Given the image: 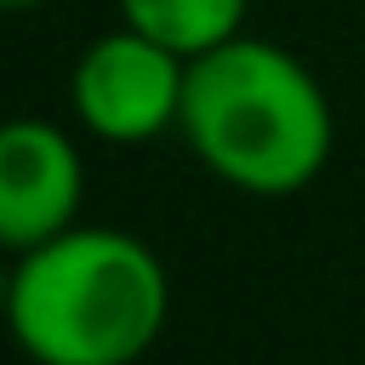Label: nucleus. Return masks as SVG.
I'll use <instances>...</instances> for the list:
<instances>
[{"label": "nucleus", "mask_w": 365, "mask_h": 365, "mask_svg": "<svg viewBox=\"0 0 365 365\" xmlns=\"http://www.w3.org/2000/svg\"><path fill=\"white\" fill-rule=\"evenodd\" d=\"M177 137L217 182L279 200L331 165L336 114L319 74L297 51L262 34H234L188 63Z\"/></svg>", "instance_id": "2"}, {"label": "nucleus", "mask_w": 365, "mask_h": 365, "mask_svg": "<svg viewBox=\"0 0 365 365\" xmlns=\"http://www.w3.org/2000/svg\"><path fill=\"white\" fill-rule=\"evenodd\" d=\"M120 23L171 46L177 57H205L217 46H228L234 34H245V11L251 0H114Z\"/></svg>", "instance_id": "5"}, {"label": "nucleus", "mask_w": 365, "mask_h": 365, "mask_svg": "<svg viewBox=\"0 0 365 365\" xmlns=\"http://www.w3.org/2000/svg\"><path fill=\"white\" fill-rule=\"evenodd\" d=\"M0 319L34 365H137L171 319V274L143 234L74 222L11 257Z\"/></svg>", "instance_id": "1"}, {"label": "nucleus", "mask_w": 365, "mask_h": 365, "mask_svg": "<svg viewBox=\"0 0 365 365\" xmlns=\"http://www.w3.org/2000/svg\"><path fill=\"white\" fill-rule=\"evenodd\" d=\"M86 205V154L80 143L40 114L0 120V251L23 257L80 222Z\"/></svg>", "instance_id": "4"}, {"label": "nucleus", "mask_w": 365, "mask_h": 365, "mask_svg": "<svg viewBox=\"0 0 365 365\" xmlns=\"http://www.w3.org/2000/svg\"><path fill=\"white\" fill-rule=\"evenodd\" d=\"M34 6H46V0H0V11H34Z\"/></svg>", "instance_id": "7"}, {"label": "nucleus", "mask_w": 365, "mask_h": 365, "mask_svg": "<svg viewBox=\"0 0 365 365\" xmlns=\"http://www.w3.org/2000/svg\"><path fill=\"white\" fill-rule=\"evenodd\" d=\"M6 291H11V257L0 251V314H6Z\"/></svg>", "instance_id": "6"}, {"label": "nucleus", "mask_w": 365, "mask_h": 365, "mask_svg": "<svg viewBox=\"0 0 365 365\" xmlns=\"http://www.w3.org/2000/svg\"><path fill=\"white\" fill-rule=\"evenodd\" d=\"M182 91H188V57L125 23L97 34L68 68V114L86 137L108 148H143L177 131Z\"/></svg>", "instance_id": "3"}]
</instances>
